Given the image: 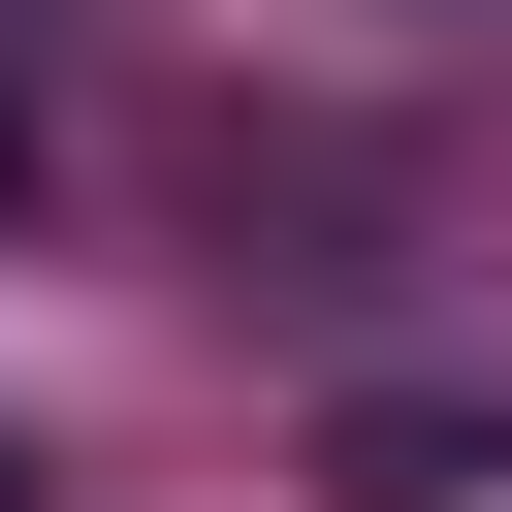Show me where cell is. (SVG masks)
Instances as JSON below:
<instances>
[{
	"label": "cell",
	"instance_id": "obj_1",
	"mask_svg": "<svg viewBox=\"0 0 512 512\" xmlns=\"http://www.w3.org/2000/svg\"><path fill=\"white\" fill-rule=\"evenodd\" d=\"M0 512H32V448H0Z\"/></svg>",
	"mask_w": 512,
	"mask_h": 512
}]
</instances>
